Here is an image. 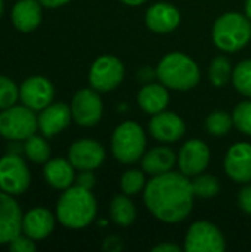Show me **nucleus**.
Segmentation results:
<instances>
[{
  "label": "nucleus",
  "instance_id": "obj_34",
  "mask_svg": "<svg viewBox=\"0 0 251 252\" xmlns=\"http://www.w3.org/2000/svg\"><path fill=\"white\" fill-rule=\"evenodd\" d=\"M238 207L243 213L251 216V183H246L238 193Z\"/></svg>",
  "mask_w": 251,
  "mask_h": 252
},
{
  "label": "nucleus",
  "instance_id": "obj_1",
  "mask_svg": "<svg viewBox=\"0 0 251 252\" xmlns=\"http://www.w3.org/2000/svg\"><path fill=\"white\" fill-rule=\"evenodd\" d=\"M194 199L192 182L180 171L152 176L143 189V201L148 211L167 224L186 220L194 208Z\"/></svg>",
  "mask_w": 251,
  "mask_h": 252
},
{
  "label": "nucleus",
  "instance_id": "obj_29",
  "mask_svg": "<svg viewBox=\"0 0 251 252\" xmlns=\"http://www.w3.org/2000/svg\"><path fill=\"white\" fill-rule=\"evenodd\" d=\"M192 189L195 198H203V199H210L219 195L220 192V183L219 180L212 176V174H198L192 180Z\"/></svg>",
  "mask_w": 251,
  "mask_h": 252
},
{
  "label": "nucleus",
  "instance_id": "obj_11",
  "mask_svg": "<svg viewBox=\"0 0 251 252\" xmlns=\"http://www.w3.org/2000/svg\"><path fill=\"white\" fill-rule=\"evenodd\" d=\"M56 90L53 83L43 75H31L19 86V100L33 111H41L55 99Z\"/></svg>",
  "mask_w": 251,
  "mask_h": 252
},
{
  "label": "nucleus",
  "instance_id": "obj_39",
  "mask_svg": "<svg viewBox=\"0 0 251 252\" xmlns=\"http://www.w3.org/2000/svg\"><path fill=\"white\" fill-rule=\"evenodd\" d=\"M121 3H124L126 6H132V7H138L142 6L143 3H146L148 0H120Z\"/></svg>",
  "mask_w": 251,
  "mask_h": 252
},
{
  "label": "nucleus",
  "instance_id": "obj_36",
  "mask_svg": "<svg viewBox=\"0 0 251 252\" xmlns=\"http://www.w3.org/2000/svg\"><path fill=\"white\" fill-rule=\"evenodd\" d=\"M104 250L108 251H120L121 250V239L117 236H108L104 242Z\"/></svg>",
  "mask_w": 251,
  "mask_h": 252
},
{
  "label": "nucleus",
  "instance_id": "obj_28",
  "mask_svg": "<svg viewBox=\"0 0 251 252\" xmlns=\"http://www.w3.org/2000/svg\"><path fill=\"white\" fill-rule=\"evenodd\" d=\"M231 81L240 94L251 99V58L244 59L235 65Z\"/></svg>",
  "mask_w": 251,
  "mask_h": 252
},
{
  "label": "nucleus",
  "instance_id": "obj_14",
  "mask_svg": "<svg viewBox=\"0 0 251 252\" xmlns=\"http://www.w3.org/2000/svg\"><path fill=\"white\" fill-rule=\"evenodd\" d=\"M68 159L78 171H93L105 161V148L93 139H78L70 146Z\"/></svg>",
  "mask_w": 251,
  "mask_h": 252
},
{
  "label": "nucleus",
  "instance_id": "obj_19",
  "mask_svg": "<svg viewBox=\"0 0 251 252\" xmlns=\"http://www.w3.org/2000/svg\"><path fill=\"white\" fill-rule=\"evenodd\" d=\"M146 27L157 34H167L175 31L180 24L179 9L167 1H158L148 7L145 15Z\"/></svg>",
  "mask_w": 251,
  "mask_h": 252
},
{
  "label": "nucleus",
  "instance_id": "obj_27",
  "mask_svg": "<svg viewBox=\"0 0 251 252\" xmlns=\"http://www.w3.org/2000/svg\"><path fill=\"white\" fill-rule=\"evenodd\" d=\"M232 127H234L232 115H229L222 109L210 112L209 117L206 118V130L210 136L223 137L231 131Z\"/></svg>",
  "mask_w": 251,
  "mask_h": 252
},
{
  "label": "nucleus",
  "instance_id": "obj_13",
  "mask_svg": "<svg viewBox=\"0 0 251 252\" xmlns=\"http://www.w3.org/2000/svg\"><path fill=\"white\" fill-rule=\"evenodd\" d=\"M223 167L232 182L240 185L251 183V143H234L225 155Z\"/></svg>",
  "mask_w": 251,
  "mask_h": 252
},
{
  "label": "nucleus",
  "instance_id": "obj_30",
  "mask_svg": "<svg viewBox=\"0 0 251 252\" xmlns=\"http://www.w3.org/2000/svg\"><path fill=\"white\" fill-rule=\"evenodd\" d=\"M146 177H145V171L141 170H127L120 180V186L123 193L129 195V196H135L138 193H141L145 186H146Z\"/></svg>",
  "mask_w": 251,
  "mask_h": 252
},
{
  "label": "nucleus",
  "instance_id": "obj_22",
  "mask_svg": "<svg viewBox=\"0 0 251 252\" xmlns=\"http://www.w3.org/2000/svg\"><path fill=\"white\" fill-rule=\"evenodd\" d=\"M136 100L143 112L155 115L167 109L170 102L169 89L163 83H148L138 92Z\"/></svg>",
  "mask_w": 251,
  "mask_h": 252
},
{
  "label": "nucleus",
  "instance_id": "obj_5",
  "mask_svg": "<svg viewBox=\"0 0 251 252\" xmlns=\"http://www.w3.org/2000/svg\"><path fill=\"white\" fill-rule=\"evenodd\" d=\"M146 151V136L136 121H124L115 127L111 137V152L121 164H135Z\"/></svg>",
  "mask_w": 251,
  "mask_h": 252
},
{
  "label": "nucleus",
  "instance_id": "obj_7",
  "mask_svg": "<svg viewBox=\"0 0 251 252\" xmlns=\"http://www.w3.org/2000/svg\"><path fill=\"white\" fill-rule=\"evenodd\" d=\"M31 173L27 162L18 154H6L0 158V190L19 196L28 190Z\"/></svg>",
  "mask_w": 251,
  "mask_h": 252
},
{
  "label": "nucleus",
  "instance_id": "obj_9",
  "mask_svg": "<svg viewBox=\"0 0 251 252\" xmlns=\"http://www.w3.org/2000/svg\"><path fill=\"white\" fill-rule=\"evenodd\" d=\"M226 248V239L220 229L206 220L191 224L185 235L183 250L186 252H222Z\"/></svg>",
  "mask_w": 251,
  "mask_h": 252
},
{
  "label": "nucleus",
  "instance_id": "obj_10",
  "mask_svg": "<svg viewBox=\"0 0 251 252\" xmlns=\"http://www.w3.org/2000/svg\"><path fill=\"white\" fill-rule=\"evenodd\" d=\"M70 108H71L72 120L80 127L96 126L104 114V103L99 96V92L92 87L80 89L74 94Z\"/></svg>",
  "mask_w": 251,
  "mask_h": 252
},
{
  "label": "nucleus",
  "instance_id": "obj_41",
  "mask_svg": "<svg viewBox=\"0 0 251 252\" xmlns=\"http://www.w3.org/2000/svg\"><path fill=\"white\" fill-rule=\"evenodd\" d=\"M3 12H4V0H0V18L3 16Z\"/></svg>",
  "mask_w": 251,
  "mask_h": 252
},
{
  "label": "nucleus",
  "instance_id": "obj_24",
  "mask_svg": "<svg viewBox=\"0 0 251 252\" xmlns=\"http://www.w3.org/2000/svg\"><path fill=\"white\" fill-rule=\"evenodd\" d=\"M109 216H111V220L117 226L129 227L135 223L138 211L130 196L123 193V195H117L112 198L111 205H109Z\"/></svg>",
  "mask_w": 251,
  "mask_h": 252
},
{
  "label": "nucleus",
  "instance_id": "obj_3",
  "mask_svg": "<svg viewBox=\"0 0 251 252\" xmlns=\"http://www.w3.org/2000/svg\"><path fill=\"white\" fill-rule=\"evenodd\" d=\"M157 77L169 90L186 92L194 89L201 78L198 63L182 52H172L161 58L157 65Z\"/></svg>",
  "mask_w": 251,
  "mask_h": 252
},
{
  "label": "nucleus",
  "instance_id": "obj_33",
  "mask_svg": "<svg viewBox=\"0 0 251 252\" xmlns=\"http://www.w3.org/2000/svg\"><path fill=\"white\" fill-rule=\"evenodd\" d=\"M7 247L12 252H34L37 250L36 241H33L31 238H28L24 233H21L15 239H12Z\"/></svg>",
  "mask_w": 251,
  "mask_h": 252
},
{
  "label": "nucleus",
  "instance_id": "obj_31",
  "mask_svg": "<svg viewBox=\"0 0 251 252\" xmlns=\"http://www.w3.org/2000/svg\"><path fill=\"white\" fill-rule=\"evenodd\" d=\"M19 100V86L9 77L0 74V111L7 109Z\"/></svg>",
  "mask_w": 251,
  "mask_h": 252
},
{
  "label": "nucleus",
  "instance_id": "obj_26",
  "mask_svg": "<svg viewBox=\"0 0 251 252\" xmlns=\"http://www.w3.org/2000/svg\"><path fill=\"white\" fill-rule=\"evenodd\" d=\"M232 65L225 55L216 56L209 66V80L215 87H223L232 80Z\"/></svg>",
  "mask_w": 251,
  "mask_h": 252
},
{
  "label": "nucleus",
  "instance_id": "obj_23",
  "mask_svg": "<svg viewBox=\"0 0 251 252\" xmlns=\"http://www.w3.org/2000/svg\"><path fill=\"white\" fill-rule=\"evenodd\" d=\"M141 164L146 174L160 176L173 171L175 165L178 164V155L169 146H155L143 154Z\"/></svg>",
  "mask_w": 251,
  "mask_h": 252
},
{
  "label": "nucleus",
  "instance_id": "obj_40",
  "mask_svg": "<svg viewBox=\"0 0 251 252\" xmlns=\"http://www.w3.org/2000/svg\"><path fill=\"white\" fill-rule=\"evenodd\" d=\"M244 13L246 16L251 21V0H246V4H244Z\"/></svg>",
  "mask_w": 251,
  "mask_h": 252
},
{
  "label": "nucleus",
  "instance_id": "obj_15",
  "mask_svg": "<svg viewBox=\"0 0 251 252\" xmlns=\"http://www.w3.org/2000/svg\"><path fill=\"white\" fill-rule=\"evenodd\" d=\"M22 210L15 196L0 190V245H9L22 233Z\"/></svg>",
  "mask_w": 251,
  "mask_h": 252
},
{
  "label": "nucleus",
  "instance_id": "obj_35",
  "mask_svg": "<svg viewBox=\"0 0 251 252\" xmlns=\"http://www.w3.org/2000/svg\"><path fill=\"white\" fill-rule=\"evenodd\" d=\"M75 185L81 186V188H86V189H93L95 185H96V177L93 174L92 170H83V171H78V176L75 177Z\"/></svg>",
  "mask_w": 251,
  "mask_h": 252
},
{
  "label": "nucleus",
  "instance_id": "obj_32",
  "mask_svg": "<svg viewBox=\"0 0 251 252\" xmlns=\"http://www.w3.org/2000/svg\"><path fill=\"white\" fill-rule=\"evenodd\" d=\"M232 120H234V127L240 133L251 137V99L238 103L234 108Z\"/></svg>",
  "mask_w": 251,
  "mask_h": 252
},
{
  "label": "nucleus",
  "instance_id": "obj_20",
  "mask_svg": "<svg viewBox=\"0 0 251 252\" xmlns=\"http://www.w3.org/2000/svg\"><path fill=\"white\" fill-rule=\"evenodd\" d=\"M10 21L19 32H33L43 21V4L38 0H16L10 10Z\"/></svg>",
  "mask_w": 251,
  "mask_h": 252
},
{
  "label": "nucleus",
  "instance_id": "obj_17",
  "mask_svg": "<svg viewBox=\"0 0 251 252\" xmlns=\"http://www.w3.org/2000/svg\"><path fill=\"white\" fill-rule=\"evenodd\" d=\"M38 131L50 139L62 133L72 121L71 108L62 102H52L49 106L41 109L37 115Z\"/></svg>",
  "mask_w": 251,
  "mask_h": 252
},
{
  "label": "nucleus",
  "instance_id": "obj_16",
  "mask_svg": "<svg viewBox=\"0 0 251 252\" xmlns=\"http://www.w3.org/2000/svg\"><path fill=\"white\" fill-rule=\"evenodd\" d=\"M148 128L149 134L160 143L179 142L186 133V124L183 118L170 111H161L152 115Z\"/></svg>",
  "mask_w": 251,
  "mask_h": 252
},
{
  "label": "nucleus",
  "instance_id": "obj_4",
  "mask_svg": "<svg viewBox=\"0 0 251 252\" xmlns=\"http://www.w3.org/2000/svg\"><path fill=\"white\" fill-rule=\"evenodd\" d=\"M212 38L219 50L235 53L251 40V21L246 13L226 12L215 21Z\"/></svg>",
  "mask_w": 251,
  "mask_h": 252
},
{
  "label": "nucleus",
  "instance_id": "obj_38",
  "mask_svg": "<svg viewBox=\"0 0 251 252\" xmlns=\"http://www.w3.org/2000/svg\"><path fill=\"white\" fill-rule=\"evenodd\" d=\"M43 7H47V9H58V7H62L65 4H68L71 0H38Z\"/></svg>",
  "mask_w": 251,
  "mask_h": 252
},
{
  "label": "nucleus",
  "instance_id": "obj_2",
  "mask_svg": "<svg viewBox=\"0 0 251 252\" xmlns=\"http://www.w3.org/2000/svg\"><path fill=\"white\" fill-rule=\"evenodd\" d=\"M98 214V202L90 189L72 185L62 190L56 202L55 216L70 230H81L90 226Z\"/></svg>",
  "mask_w": 251,
  "mask_h": 252
},
{
  "label": "nucleus",
  "instance_id": "obj_6",
  "mask_svg": "<svg viewBox=\"0 0 251 252\" xmlns=\"http://www.w3.org/2000/svg\"><path fill=\"white\" fill-rule=\"evenodd\" d=\"M38 130L36 111L25 105H13L0 111V137L10 142H25Z\"/></svg>",
  "mask_w": 251,
  "mask_h": 252
},
{
  "label": "nucleus",
  "instance_id": "obj_37",
  "mask_svg": "<svg viewBox=\"0 0 251 252\" xmlns=\"http://www.w3.org/2000/svg\"><path fill=\"white\" fill-rule=\"evenodd\" d=\"M154 252H180L182 248L176 244H170V242H161L158 245H155L152 248Z\"/></svg>",
  "mask_w": 251,
  "mask_h": 252
},
{
  "label": "nucleus",
  "instance_id": "obj_12",
  "mask_svg": "<svg viewBox=\"0 0 251 252\" xmlns=\"http://www.w3.org/2000/svg\"><path fill=\"white\" fill-rule=\"evenodd\" d=\"M210 164V149L206 142L191 139L183 143L178 155L179 171L188 177H195L207 170Z\"/></svg>",
  "mask_w": 251,
  "mask_h": 252
},
{
  "label": "nucleus",
  "instance_id": "obj_21",
  "mask_svg": "<svg viewBox=\"0 0 251 252\" xmlns=\"http://www.w3.org/2000/svg\"><path fill=\"white\" fill-rule=\"evenodd\" d=\"M47 185L56 190H65L75 183V168L67 158H50L43 168Z\"/></svg>",
  "mask_w": 251,
  "mask_h": 252
},
{
  "label": "nucleus",
  "instance_id": "obj_8",
  "mask_svg": "<svg viewBox=\"0 0 251 252\" xmlns=\"http://www.w3.org/2000/svg\"><path fill=\"white\" fill-rule=\"evenodd\" d=\"M124 65L112 55H102L96 58L89 69V84L99 93L112 92L124 80Z\"/></svg>",
  "mask_w": 251,
  "mask_h": 252
},
{
  "label": "nucleus",
  "instance_id": "obj_18",
  "mask_svg": "<svg viewBox=\"0 0 251 252\" xmlns=\"http://www.w3.org/2000/svg\"><path fill=\"white\" fill-rule=\"evenodd\" d=\"M56 216L43 207L28 210L22 217V233L38 242L52 235L56 224Z\"/></svg>",
  "mask_w": 251,
  "mask_h": 252
},
{
  "label": "nucleus",
  "instance_id": "obj_25",
  "mask_svg": "<svg viewBox=\"0 0 251 252\" xmlns=\"http://www.w3.org/2000/svg\"><path fill=\"white\" fill-rule=\"evenodd\" d=\"M44 136L33 134L24 142V154L28 158V161L34 164H46L50 159L52 151Z\"/></svg>",
  "mask_w": 251,
  "mask_h": 252
}]
</instances>
